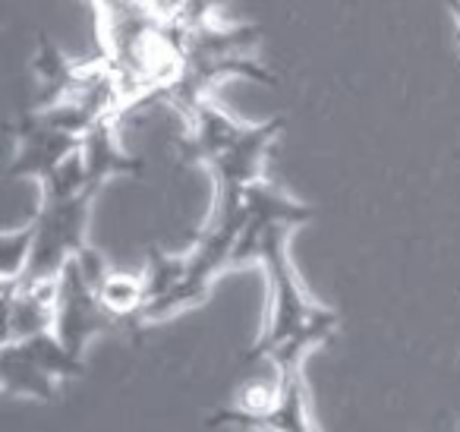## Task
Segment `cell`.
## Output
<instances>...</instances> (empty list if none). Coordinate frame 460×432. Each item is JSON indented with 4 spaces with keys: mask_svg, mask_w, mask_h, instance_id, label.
Returning a JSON list of instances; mask_svg holds the SVG:
<instances>
[{
    "mask_svg": "<svg viewBox=\"0 0 460 432\" xmlns=\"http://www.w3.org/2000/svg\"><path fill=\"white\" fill-rule=\"evenodd\" d=\"M243 209H246V221H243V230H240L237 247H234V256H230V268H243V266H252V262L259 266L262 237L269 234L275 224L296 228V224H306L309 218L315 215L313 205L296 202L294 196H288L284 190L271 186L265 177L246 186Z\"/></svg>",
    "mask_w": 460,
    "mask_h": 432,
    "instance_id": "5",
    "label": "cell"
},
{
    "mask_svg": "<svg viewBox=\"0 0 460 432\" xmlns=\"http://www.w3.org/2000/svg\"><path fill=\"white\" fill-rule=\"evenodd\" d=\"M117 319L98 300V291L79 274L76 262H66L58 281V303H54V335L76 356L85 354L92 338L114 328Z\"/></svg>",
    "mask_w": 460,
    "mask_h": 432,
    "instance_id": "4",
    "label": "cell"
},
{
    "mask_svg": "<svg viewBox=\"0 0 460 432\" xmlns=\"http://www.w3.org/2000/svg\"><path fill=\"white\" fill-rule=\"evenodd\" d=\"M457 363H460V356H457Z\"/></svg>",
    "mask_w": 460,
    "mask_h": 432,
    "instance_id": "18",
    "label": "cell"
},
{
    "mask_svg": "<svg viewBox=\"0 0 460 432\" xmlns=\"http://www.w3.org/2000/svg\"><path fill=\"white\" fill-rule=\"evenodd\" d=\"M73 262H76V268H79V274H83L85 281H89L92 287H102L104 284V278H108L111 274V268H108V259H104L102 253H98L95 247H89V243H85L83 249H79L76 256H73Z\"/></svg>",
    "mask_w": 460,
    "mask_h": 432,
    "instance_id": "16",
    "label": "cell"
},
{
    "mask_svg": "<svg viewBox=\"0 0 460 432\" xmlns=\"http://www.w3.org/2000/svg\"><path fill=\"white\" fill-rule=\"evenodd\" d=\"M98 196V186H89L79 196L70 199H41L35 224V247L29 268L20 281H45L60 278L64 266L85 247L89 234L92 202Z\"/></svg>",
    "mask_w": 460,
    "mask_h": 432,
    "instance_id": "2",
    "label": "cell"
},
{
    "mask_svg": "<svg viewBox=\"0 0 460 432\" xmlns=\"http://www.w3.org/2000/svg\"><path fill=\"white\" fill-rule=\"evenodd\" d=\"M341 325V316L328 306H315V312L288 338L281 341L275 350H271L265 360L271 363V369H278L281 375H294V373H303V360H306L309 350H315L319 344H325L328 338L338 331Z\"/></svg>",
    "mask_w": 460,
    "mask_h": 432,
    "instance_id": "9",
    "label": "cell"
},
{
    "mask_svg": "<svg viewBox=\"0 0 460 432\" xmlns=\"http://www.w3.org/2000/svg\"><path fill=\"white\" fill-rule=\"evenodd\" d=\"M48 375H54L58 382H66V379H79L85 375V366H83V356H76L64 341H60L54 331H41V335H32L26 341H16Z\"/></svg>",
    "mask_w": 460,
    "mask_h": 432,
    "instance_id": "11",
    "label": "cell"
},
{
    "mask_svg": "<svg viewBox=\"0 0 460 432\" xmlns=\"http://www.w3.org/2000/svg\"><path fill=\"white\" fill-rule=\"evenodd\" d=\"M281 388H284V379L278 369H271V375H259V379L246 382V385L240 388L237 410L252 413V417L271 410V407L278 404V398H281Z\"/></svg>",
    "mask_w": 460,
    "mask_h": 432,
    "instance_id": "15",
    "label": "cell"
},
{
    "mask_svg": "<svg viewBox=\"0 0 460 432\" xmlns=\"http://www.w3.org/2000/svg\"><path fill=\"white\" fill-rule=\"evenodd\" d=\"M290 230L288 224H275L269 234L262 237V249H259V266L265 268V281H269V306H265V322L262 335L252 344L246 360L259 363L271 354L281 341H288L303 322L315 312L313 300L306 297L300 278L290 262Z\"/></svg>",
    "mask_w": 460,
    "mask_h": 432,
    "instance_id": "1",
    "label": "cell"
},
{
    "mask_svg": "<svg viewBox=\"0 0 460 432\" xmlns=\"http://www.w3.org/2000/svg\"><path fill=\"white\" fill-rule=\"evenodd\" d=\"M0 382H4V392L20 394V398H35V400H54L58 398V379L48 375L26 350L16 341H4L0 350Z\"/></svg>",
    "mask_w": 460,
    "mask_h": 432,
    "instance_id": "10",
    "label": "cell"
},
{
    "mask_svg": "<svg viewBox=\"0 0 460 432\" xmlns=\"http://www.w3.org/2000/svg\"><path fill=\"white\" fill-rule=\"evenodd\" d=\"M98 300L111 316L120 322V319H133L142 312L146 306V281L142 274H127V272H111L104 278V284L98 287Z\"/></svg>",
    "mask_w": 460,
    "mask_h": 432,
    "instance_id": "12",
    "label": "cell"
},
{
    "mask_svg": "<svg viewBox=\"0 0 460 432\" xmlns=\"http://www.w3.org/2000/svg\"><path fill=\"white\" fill-rule=\"evenodd\" d=\"M281 130L284 117H271L265 123H243V130L205 165L211 180H215V209H211V215H227V212L243 209L246 186L262 180L265 158H269Z\"/></svg>",
    "mask_w": 460,
    "mask_h": 432,
    "instance_id": "3",
    "label": "cell"
},
{
    "mask_svg": "<svg viewBox=\"0 0 460 432\" xmlns=\"http://www.w3.org/2000/svg\"><path fill=\"white\" fill-rule=\"evenodd\" d=\"M284 388L281 398L271 410L265 413H243L237 407H224L208 417V426H240L250 432H319L309 413V398H306V379L303 373L281 375Z\"/></svg>",
    "mask_w": 460,
    "mask_h": 432,
    "instance_id": "7",
    "label": "cell"
},
{
    "mask_svg": "<svg viewBox=\"0 0 460 432\" xmlns=\"http://www.w3.org/2000/svg\"><path fill=\"white\" fill-rule=\"evenodd\" d=\"M35 247V224L29 221L26 228L4 230L0 237V278L4 281H20L29 268Z\"/></svg>",
    "mask_w": 460,
    "mask_h": 432,
    "instance_id": "14",
    "label": "cell"
},
{
    "mask_svg": "<svg viewBox=\"0 0 460 432\" xmlns=\"http://www.w3.org/2000/svg\"><path fill=\"white\" fill-rule=\"evenodd\" d=\"M83 158L92 186H104L111 177H123V174H142L146 167L142 158L123 152L117 142V114H104L92 123V130L83 136Z\"/></svg>",
    "mask_w": 460,
    "mask_h": 432,
    "instance_id": "8",
    "label": "cell"
},
{
    "mask_svg": "<svg viewBox=\"0 0 460 432\" xmlns=\"http://www.w3.org/2000/svg\"><path fill=\"white\" fill-rule=\"evenodd\" d=\"M186 268H190V256H171L161 247H148L146 253V268H142V281H146V297L158 300L167 291L180 284L186 278ZM146 300V303H148Z\"/></svg>",
    "mask_w": 460,
    "mask_h": 432,
    "instance_id": "13",
    "label": "cell"
},
{
    "mask_svg": "<svg viewBox=\"0 0 460 432\" xmlns=\"http://www.w3.org/2000/svg\"><path fill=\"white\" fill-rule=\"evenodd\" d=\"M13 136H16V148H13V161H10V177H32L39 184L66 155H73L83 146L79 136L51 127L35 111L22 114L13 123Z\"/></svg>",
    "mask_w": 460,
    "mask_h": 432,
    "instance_id": "6",
    "label": "cell"
},
{
    "mask_svg": "<svg viewBox=\"0 0 460 432\" xmlns=\"http://www.w3.org/2000/svg\"><path fill=\"white\" fill-rule=\"evenodd\" d=\"M445 4L454 16V32H457V51H460V0H445Z\"/></svg>",
    "mask_w": 460,
    "mask_h": 432,
    "instance_id": "17",
    "label": "cell"
}]
</instances>
